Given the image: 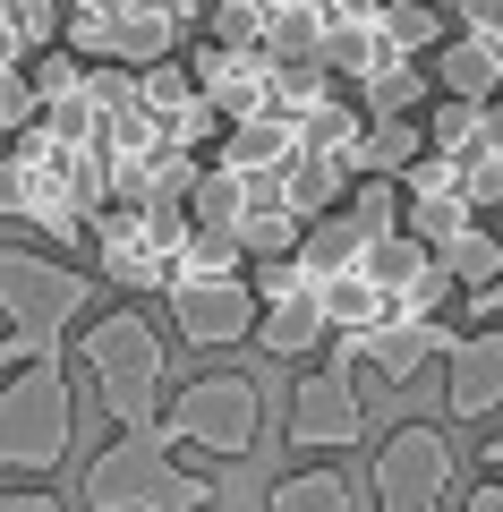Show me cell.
I'll return each instance as SVG.
<instances>
[{
    "label": "cell",
    "mask_w": 503,
    "mask_h": 512,
    "mask_svg": "<svg viewBox=\"0 0 503 512\" xmlns=\"http://www.w3.org/2000/svg\"><path fill=\"white\" fill-rule=\"evenodd\" d=\"M77 376L94 384V402H103V419L120 427H162V367H171V350H162V325L145 308H103L77 325L69 342Z\"/></svg>",
    "instance_id": "6da1fadb"
},
{
    "label": "cell",
    "mask_w": 503,
    "mask_h": 512,
    "mask_svg": "<svg viewBox=\"0 0 503 512\" xmlns=\"http://www.w3.org/2000/svg\"><path fill=\"white\" fill-rule=\"evenodd\" d=\"M77 495H86V512H214V478L180 470L171 427H128V436H111L86 461Z\"/></svg>",
    "instance_id": "7a4b0ae2"
},
{
    "label": "cell",
    "mask_w": 503,
    "mask_h": 512,
    "mask_svg": "<svg viewBox=\"0 0 503 512\" xmlns=\"http://www.w3.org/2000/svg\"><path fill=\"white\" fill-rule=\"evenodd\" d=\"M162 308H171V325H180L188 350H231V342H256L265 299H256V282L239 274L231 239H188L180 274H171V291H162Z\"/></svg>",
    "instance_id": "3957f363"
},
{
    "label": "cell",
    "mask_w": 503,
    "mask_h": 512,
    "mask_svg": "<svg viewBox=\"0 0 503 512\" xmlns=\"http://www.w3.org/2000/svg\"><path fill=\"white\" fill-rule=\"evenodd\" d=\"M77 444V384L69 359H35L0 376V478H26L35 487L43 470H60Z\"/></svg>",
    "instance_id": "277c9868"
},
{
    "label": "cell",
    "mask_w": 503,
    "mask_h": 512,
    "mask_svg": "<svg viewBox=\"0 0 503 512\" xmlns=\"http://www.w3.org/2000/svg\"><path fill=\"white\" fill-rule=\"evenodd\" d=\"M86 308H94V274H77L43 248H0V316L26 342V359H69Z\"/></svg>",
    "instance_id": "5b68a950"
},
{
    "label": "cell",
    "mask_w": 503,
    "mask_h": 512,
    "mask_svg": "<svg viewBox=\"0 0 503 512\" xmlns=\"http://www.w3.org/2000/svg\"><path fill=\"white\" fill-rule=\"evenodd\" d=\"M188 239L197 231H188L180 205H120V214L94 222V256H103V274L120 291H171Z\"/></svg>",
    "instance_id": "8992f818"
},
{
    "label": "cell",
    "mask_w": 503,
    "mask_h": 512,
    "mask_svg": "<svg viewBox=\"0 0 503 512\" xmlns=\"http://www.w3.org/2000/svg\"><path fill=\"white\" fill-rule=\"evenodd\" d=\"M367 478H376V512H444L452 487H461V453H452L444 427L410 419L376 444V470Z\"/></svg>",
    "instance_id": "52a82bcc"
},
{
    "label": "cell",
    "mask_w": 503,
    "mask_h": 512,
    "mask_svg": "<svg viewBox=\"0 0 503 512\" xmlns=\"http://www.w3.org/2000/svg\"><path fill=\"white\" fill-rule=\"evenodd\" d=\"M171 444H197V453H256V436H265V384L256 376H197L180 384V402H171Z\"/></svg>",
    "instance_id": "ba28073f"
},
{
    "label": "cell",
    "mask_w": 503,
    "mask_h": 512,
    "mask_svg": "<svg viewBox=\"0 0 503 512\" xmlns=\"http://www.w3.org/2000/svg\"><path fill=\"white\" fill-rule=\"evenodd\" d=\"M256 299H265V316H256V342H265L273 359H307L316 342H333V308H324V282L307 274L299 256H273L265 282H256Z\"/></svg>",
    "instance_id": "9c48e42d"
},
{
    "label": "cell",
    "mask_w": 503,
    "mask_h": 512,
    "mask_svg": "<svg viewBox=\"0 0 503 512\" xmlns=\"http://www.w3.org/2000/svg\"><path fill=\"white\" fill-rule=\"evenodd\" d=\"M367 444V402H359V376L342 359L333 367H307L299 393H290V453H359Z\"/></svg>",
    "instance_id": "30bf717a"
},
{
    "label": "cell",
    "mask_w": 503,
    "mask_h": 512,
    "mask_svg": "<svg viewBox=\"0 0 503 512\" xmlns=\"http://www.w3.org/2000/svg\"><path fill=\"white\" fill-rule=\"evenodd\" d=\"M452 342H461V333H452L444 316H384L376 333H342V342H333V359H342V367H359V359H367L384 384H410L418 367L444 359Z\"/></svg>",
    "instance_id": "8fae6325"
},
{
    "label": "cell",
    "mask_w": 503,
    "mask_h": 512,
    "mask_svg": "<svg viewBox=\"0 0 503 512\" xmlns=\"http://www.w3.org/2000/svg\"><path fill=\"white\" fill-rule=\"evenodd\" d=\"M444 410L461 427H478V419L503 410V325H478V333H461L444 350Z\"/></svg>",
    "instance_id": "7c38bea8"
},
{
    "label": "cell",
    "mask_w": 503,
    "mask_h": 512,
    "mask_svg": "<svg viewBox=\"0 0 503 512\" xmlns=\"http://www.w3.org/2000/svg\"><path fill=\"white\" fill-rule=\"evenodd\" d=\"M435 86H444L452 103H495L503 94V52L486 35H452L444 52H435Z\"/></svg>",
    "instance_id": "4fadbf2b"
},
{
    "label": "cell",
    "mask_w": 503,
    "mask_h": 512,
    "mask_svg": "<svg viewBox=\"0 0 503 512\" xmlns=\"http://www.w3.org/2000/svg\"><path fill=\"white\" fill-rule=\"evenodd\" d=\"M418 154H427V128H418V120H367V137H359V180H401Z\"/></svg>",
    "instance_id": "5bb4252c"
},
{
    "label": "cell",
    "mask_w": 503,
    "mask_h": 512,
    "mask_svg": "<svg viewBox=\"0 0 503 512\" xmlns=\"http://www.w3.org/2000/svg\"><path fill=\"white\" fill-rule=\"evenodd\" d=\"M265 512H359V495H350L342 470H282Z\"/></svg>",
    "instance_id": "9a60e30c"
},
{
    "label": "cell",
    "mask_w": 503,
    "mask_h": 512,
    "mask_svg": "<svg viewBox=\"0 0 503 512\" xmlns=\"http://www.w3.org/2000/svg\"><path fill=\"white\" fill-rule=\"evenodd\" d=\"M444 274L461 282L469 299H478V291H495V282H503V231H486V214H478V222H469V231H461V239L444 248Z\"/></svg>",
    "instance_id": "2e32d148"
},
{
    "label": "cell",
    "mask_w": 503,
    "mask_h": 512,
    "mask_svg": "<svg viewBox=\"0 0 503 512\" xmlns=\"http://www.w3.org/2000/svg\"><path fill=\"white\" fill-rule=\"evenodd\" d=\"M418 128H427V154H452V163H469V154L486 146V103H427L418 111Z\"/></svg>",
    "instance_id": "e0dca14e"
},
{
    "label": "cell",
    "mask_w": 503,
    "mask_h": 512,
    "mask_svg": "<svg viewBox=\"0 0 503 512\" xmlns=\"http://www.w3.org/2000/svg\"><path fill=\"white\" fill-rule=\"evenodd\" d=\"M384 43H393V60H435L444 52V18H435V0H384Z\"/></svg>",
    "instance_id": "ac0fdd59"
},
{
    "label": "cell",
    "mask_w": 503,
    "mask_h": 512,
    "mask_svg": "<svg viewBox=\"0 0 503 512\" xmlns=\"http://www.w3.org/2000/svg\"><path fill=\"white\" fill-rule=\"evenodd\" d=\"M0 512H69L52 487H0Z\"/></svg>",
    "instance_id": "d6986e66"
},
{
    "label": "cell",
    "mask_w": 503,
    "mask_h": 512,
    "mask_svg": "<svg viewBox=\"0 0 503 512\" xmlns=\"http://www.w3.org/2000/svg\"><path fill=\"white\" fill-rule=\"evenodd\" d=\"M461 512H503V478H478V487L461 495Z\"/></svg>",
    "instance_id": "ffe728a7"
},
{
    "label": "cell",
    "mask_w": 503,
    "mask_h": 512,
    "mask_svg": "<svg viewBox=\"0 0 503 512\" xmlns=\"http://www.w3.org/2000/svg\"><path fill=\"white\" fill-rule=\"evenodd\" d=\"M0 367H35V359H26V342H18V333H0Z\"/></svg>",
    "instance_id": "44dd1931"
},
{
    "label": "cell",
    "mask_w": 503,
    "mask_h": 512,
    "mask_svg": "<svg viewBox=\"0 0 503 512\" xmlns=\"http://www.w3.org/2000/svg\"><path fill=\"white\" fill-rule=\"evenodd\" d=\"M486 146H503V94L486 103Z\"/></svg>",
    "instance_id": "7402d4cb"
},
{
    "label": "cell",
    "mask_w": 503,
    "mask_h": 512,
    "mask_svg": "<svg viewBox=\"0 0 503 512\" xmlns=\"http://www.w3.org/2000/svg\"><path fill=\"white\" fill-rule=\"evenodd\" d=\"M486 470H503V427H495V436H486Z\"/></svg>",
    "instance_id": "603a6c76"
}]
</instances>
